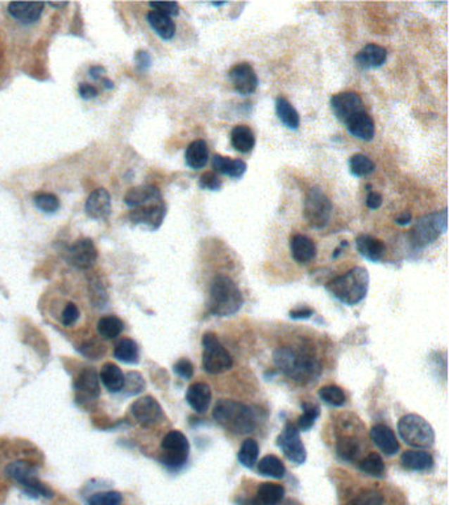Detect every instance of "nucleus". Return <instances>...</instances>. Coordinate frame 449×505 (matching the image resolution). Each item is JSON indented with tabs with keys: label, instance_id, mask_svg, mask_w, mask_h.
<instances>
[{
	"label": "nucleus",
	"instance_id": "obj_1",
	"mask_svg": "<svg viewBox=\"0 0 449 505\" xmlns=\"http://www.w3.org/2000/svg\"><path fill=\"white\" fill-rule=\"evenodd\" d=\"M273 361L277 369L299 383L315 381L322 371V364L319 359L306 347H278L273 353Z\"/></svg>",
	"mask_w": 449,
	"mask_h": 505
},
{
	"label": "nucleus",
	"instance_id": "obj_2",
	"mask_svg": "<svg viewBox=\"0 0 449 505\" xmlns=\"http://www.w3.org/2000/svg\"><path fill=\"white\" fill-rule=\"evenodd\" d=\"M244 304V298L237 284L227 275H217L211 283L208 311L216 317L237 314Z\"/></svg>",
	"mask_w": 449,
	"mask_h": 505
},
{
	"label": "nucleus",
	"instance_id": "obj_3",
	"mask_svg": "<svg viewBox=\"0 0 449 505\" xmlns=\"http://www.w3.org/2000/svg\"><path fill=\"white\" fill-rule=\"evenodd\" d=\"M326 290L340 303L356 305L367 298L369 273L364 267H355L328 282Z\"/></svg>",
	"mask_w": 449,
	"mask_h": 505
},
{
	"label": "nucleus",
	"instance_id": "obj_4",
	"mask_svg": "<svg viewBox=\"0 0 449 505\" xmlns=\"http://www.w3.org/2000/svg\"><path fill=\"white\" fill-rule=\"evenodd\" d=\"M215 421L234 435H248L255 428L253 411L240 402L222 399L214 407Z\"/></svg>",
	"mask_w": 449,
	"mask_h": 505
},
{
	"label": "nucleus",
	"instance_id": "obj_5",
	"mask_svg": "<svg viewBox=\"0 0 449 505\" xmlns=\"http://www.w3.org/2000/svg\"><path fill=\"white\" fill-rule=\"evenodd\" d=\"M398 433L403 442L412 447H429L435 442V432L426 418L419 414H406L398 423Z\"/></svg>",
	"mask_w": 449,
	"mask_h": 505
},
{
	"label": "nucleus",
	"instance_id": "obj_6",
	"mask_svg": "<svg viewBox=\"0 0 449 505\" xmlns=\"http://www.w3.org/2000/svg\"><path fill=\"white\" fill-rule=\"evenodd\" d=\"M447 231V210L424 215L412 226L410 237L417 248H426L435 243Z\"/></svg>",
	"mask_w": 449,
	"mask_h": 505
},
{
	"label": "nucleus",
	"instance_id": "obj_7",
	"mask_svg": "<svg viewBox=\"0 0 449 505\" xmlns=\"http://www.w3.org/2000/svg\"><path fill=\"white\" fill-rule=\"evenodd\" d=\"M161 447L163 454L160 456V461L166 468L178 471L186 465L190 453V444L182 432L170 430L163 437Z\"/></svg>",
	"mask_w": 449,
	"mask_h": 505
},
{
	"label": "nucleus",
	"instance_id": "obj_8",
	"mask_svg": "<svg viewBox=\"0 0 449 505\" xmlns=\"http://www.w3.org/2000/svg\"><path fill=\"white\" fill-rule=\"evenodd\" d=\"M203 345V370L208 374H222L232 369L234 359L214 333H205L202 338Z\"/></svg>",
	"mask_w": 449,
	"mask_h": 505
},
{
	"label": "nucleus",
	"instance_id": "obj_9",
	"mask_svg": "<svg viewBox=\"0 0 449 505\" xmlns=\"http://www.w3.org/2000/svg\"><path fill=\"white\" fill-rule=\"evenodd\" d=\"M6 473L13 480L20 483L28 495L33 496V497L44 496L48 499L53 497L51 488L48 485H44L37 478L36 470L30 462H24V461L12 462L7 466Z\"/></svg>",
	"mask_w": 449,
	"mask_h": 505
},
{
	"label": "nucleus",
	"instance_id": "obj_10",
	"mask_svg": "<svg viewBox=\"0 0 449 505\" xmlns=\"http://www.w3.org/2000/svg\"><path fill=\"white\" fill-rule=\"evenodd\" d=\"M332 203L319 187H312L305 199V217L311 228L323 229L329 222Z\"/></svg>",
	"mask_w": 449,
	"mask_h": 505
},
{
	"label": "nucleus",
	"instance_id": "obj_11",
	"mask_svg": "<svg viewBox=\"0 0 449 505\" xmlns=\"http://www.w3.org/2000/svg\"><path fill=\"white\" fill-rule=\"evenodd\" d=\"M277 445L284 452L286 458L296 465H303L306 462L307 452L305 445L301 440L299 429L296 425L289 423L277 438Z\"/></svg>",
	"mask_w": 449,
	"mask_h": 505
},
{
	"label": "nucleus",
	"instance_id": "obj_12",
	"mask_svg": "<svg viewBox=\"0 0 449 505\" xmlns=\"http://www.w3.org/2000/svg\"><path fill=\"white\" fill-rule=\"evenodd\" d=\"M329 104H331V110L336 116L337 120L343 124H346L352 116L358 115L360 112L365 111L362 99L356 92L335 94L331 98Z\"/></svg>",
	"mask_w": 449,
	"mask_h": 505
},
{
	"label": "nucleus",
	"instance_id": "obj_13",
	"mask_svg": "<svg viewBox=\"0 0 449 505\" xmlns=\"http://www.w3.org/2000/svg\"><path fill=\"white\" fill-rule=\"evenodd\" d=\"M66 260L80 270H89L98 260V250L90 238H81L68 249Z\"/></svg>",
	"mask_w": 449,
	"mask_h": 505
},
{
	"label": "nucleus",
	"instance_id": "obj_14",
	"mask_svg": "<svg viewBox=\"0 0 449 505\" xmlns=\"http://www.w3.org/2000/svg\"><path fill=\"white\" fill-rule=\"evenodd\" d=\"M228 77L236 92L240 95H251L257 90L258 78L253 66L248 62H240L235 65L228 72Z\"/></svg>",
	"mask_w": 449,
	"mask_h": 505
},
{
	"label": "nucleus",
	"instance_id": "obj_15",
	"mask_svg": "<svg viewBox=\"0 0 449 505\" xmlns=\"http://www.w3.org/2000/svg\"><path fill=\"white\" fill-rule=\"evenodd\" d=\"M131 412L133 417L144 426L154 425L163 417V408L152 396H144L136 400L131 405Z\"/></svg>",
	"mask_w": 449,
	"mask_h": 505
},
{
	"label": "nucleus",
	"instance_id": "obj_16",
	"mask_svg": "<svg viewBox=\"0 0 449 505\" xmlns=\"http://www.w3.org/2000/svg\"><path fill=\"white\" fill-rule=\"evenodd\" d=\"M165 216H166V205L163 202L134 208L132 212L129 213V219L133 224L145 225L152 231H156L161 226Z\"/></svg>",
	"mask_w": 449,
	"mask_h": 505
},
{
	"label": "nucleus",
	"instance_id": "obj_17",
	"mask_svg": "<svg viewBox=\"0 0 449 505\" xmlns=\"http://www.w3.org/2000/svg\"><path fill=\"white\" fill-rule=\"evenodd\" d=\"M161 202H163L161 191L156 186H151V184L133 187L124 196V203L129 208H140V207L152 205V204Z\"/></svg>",
	"mask_w": 449,
	"mask_h": 505
},
{
	"label": "nucleus",
	"instance_id": "obj_18",
	"mask_svg": "<svg viewBox=\"0 0 449 505\" xmlns=\"http://www.w3.org/2000/svg\"><path fill=\"white\" fill-rule=\"evenodd\" d=\"M84 211L91 219H106L111 212V195L104 188H98L90 193L84 203Z\"/></svg>",
	"mask_w": 449,
	"mask_h": 505
},
{
	"label": "nucleus",
	"instance_id": "obj_19",
	"mask_svg": "<svg viewBox=\"0 0 449 505\" xmlns=\"http://www.w3.org/2000/svg\"><path fill=\"white\" fill-rule=\"evenodd\" d=\"M370 438L373 444L386 455H396L399 452V442L396 433L384 424L374 425L370 429Z\"/></svg>",
	"mask_w": 449,
	"mask_h": 505
},
{
	"label": "nucleus",
	"instance_id": "obj_20",
	"mask_svg": "<svg viewBox=\"0 0 449 505\" xmlns=\"http://www.w3.org/2000/svg\"><path fill=\"white\" fill-rule=\"evenodd\" d=\"M388 60V51L376 44H367L355 56V61L361 69H377Z\"/></svg>",
	"mask_w": 449,
	"mask_h": 505
},
{
	"label": "nucleus",
	"instance_id": "obj_21",
	"mask_svg": "<svg viewBox=\"0 0 449 505\" xmlns=\"http://www.w3.org/2000/svg\"><path fill=\"white\" fill-rule=\"evenodd\" d=\"M44 3H27V1H12L8 4V12L13 19L23 24H33L40 20L44 12Z\"/></svg>",
	"mask_w": 449,
	"mask_h": 505
},
{
	"label": "nucleus",
	"instance_id": "obj_22",
	"mask_svg": "<svg viewBox=\"0 0 449 505\" xmlns=\"http://www.w3.org/2000/svg\"><path fill=\"white\" fill-rule=\"evenodd\" d=\"M347 129L353 137L362 141H372L376 134V125L373 119L367 115V112H360L358 115L352 116L347 122Z\"/></svg>",
	"mask_w": 449,
	"mask_h": 505
},
{
	"label": "nucleus",
	"instance_id": "obj_23",
	"mask_svg": "<svg viewBox=\"0 0 449 505\" xmlns=\"http://www.w3.org/2000/svg\"><path fill=\"white\" fill-rule=\"evenodd\" d=\"M74 387H75L80 397L96 399L101 394L98 373L92 367L82 370L81 374L78 375L75 379Z\"/></svg>",
	"mask_w": 449,
	"mask_h": 505
},
{
	"label": "nucleus",
	"instance_id": "obj_24",
	"mask_svg": "<svg viewBox=\"0 0 449 505\" xmlns=\"http://www.w3.org/2000/svg\"><path fill=\"white\" fill-rule=\"evenodd\" d=\"M213 392L210 385L205 383L191 384L186 392V402L196 414H204L211 403Z\"/></svg>",
	"mask_w": 449,
	"mask_h": 505
},
{
	"label": "nucleus",
	"instance_id": "obj_25",
	"mask_svg": "<svg viewBox=\"0 0 449 505\" xmlns=\"http://www.w3.org/2000/svg\"><path fill=\"white\" fill-rule=\"evenodd\" d=\"M291 255L298 263H307L317 257V245L303 234H296L290 238Z\"/></svg>",
	"mask_w": 449,
	"mask_h": 505
},
{
	"label": "nucleus",
	"instance_id": "obj_26",
	"mask_svg": "<svg viewBox=\"0 0 449 505\" xmlns=\"http://www.w3.org/2000/svg\"><path fill=\"white\" fill-rule=\"evenodd\" d=\"M358 252L372 262H379L385 254V243L369 234H360L356 238Z\"/></svg>",
	"mask_w": 449,
	"mask_h": 505
},
{
	"label": "nucleus",
	"instance_id": "obj_27",
	"mask_svg": "<svg viewBox=\"0 0 449 505\" xmlns=\"http://www.w3.org/2000/svg\"><path fill=\"white\" fill-rule=\"evenodd\" d=\"M215 172H220L234 179H240L246 172V163L241 160H232L222 154H215L213 158Z\"/></svg>",
	"mask_w": 449,
	"mask_h": 505
},
{
	"label": "nucleus",
	"instance_id": "obj_28",
	"mask_svg": "<svg viewBox=\"0 0 449 505\" xmlns=\"http://www.w3.org/2000/svg\"><path fill=\"white\" fill-rule=\"evenodd\" d=\"M208 146L203 140H195L191 142L186 153H184V162L193 170H201L208 162Z\"/></svg>",
	"mask_w": 449,
	"mask_h": 505
},
{
	"label": "nucleus",
	"instance_id": "obj_29",
	"mask_svg": "<svg viewBox=\"0 0 449 505\" xmlns=\"http://www.w3.org/2000/svg\"><path fill=\"white\" fill-rule=\"evenodd\" d=\"M400 464L410 471H426L434 466V458L429 452L406 450L400 456Z\"/></svg>",
	"mask_w": 449,
	"mask_h": 505
},
{
	"label": "nucleus",
	"instance_id": "obj_30",
	"mask_svg": "<svg viewBox=\"0 0 449 505\" xmlns=\"http://www.w3.org/2000/svg\"><path fill=\"white\" fill-rule=\"evenodd\" d=\"M231 143L237 152L251 153L255 145V136L248 125H237L231 132Z\"/></svg>",
	"mask_w": 449,
	"mask_h": 505
},
{
	"label": "nucleus",
	"instance_id": "obj_31",
	"mask_svg": "<svg viewBox=\"0 0 449 505\" xmlns=\"http://www.w3.org/2000/svg\"><path fill=\"white\" fill-rule=\"evenodd\" d=\"M276 112L279 122L285 125L286 128L296 131L301 124L299 113L294 108V106L284 96H278L276 101Z\"/></svg>",
	"mask_w": 449,
	"mask_h": 505
},
{
	"label": "nucleus",
	"instance_id": "obj_32",
	"mask_svg": "<svg viewBox=\"0 0 449 505\" xmlns=\"http://www.w3.org/2000/svg\"><path fill=\"white\" fill-rule=\"evenodd\" d=\"M146 20L149 23V25L163 40H172L175 34V24L172 20V18L165 16L163 13L158 12H149L146 15Z\"/></svg>",
	"mask_w": 449,
	"mask_h": 505
},
{
	"label": "nucleus",
	"instance_id": "obj_33",
	"mask_svg": "<svg viewBox=\"0 0 449 505\" xmlns=\"http://www.w3.org/2000/svg\"><path fill=\"white\" fill-rule=\"evenodd\" d=\"M284 497H285V488L282 485L265 482V483H261L257 488L255 504L276 505Z\"/></svg>",
	"mask_w": 449,
	"mask_h": 505
},
{
	"label": "nucleus",
	"instance_id": "obj_34",
	"mask_svg": "<svg viewBox=\"0 0 449 505\" xmlns=\"http://www.w3.org/2000/svg\"><path fill=\"white\" fill-rule=\"evenodd\" d=\"M101 381L110 392H120L124 388L125 376L122 369L115 364H106L101 370Z\"/></svg>",
	"mask_w": 449,
	"mask_h": 505
},
{
	"label": "nucleus",
	"instance_id": "obj_35",
	"mask_svg": "<svg viewBox=\"0 0 449 505\" xmlns=\"http://www.w3.org/2000/svg\"><path fill=\"white\" fill-rule=\"evenodd\" d=\"M113 357L124 364H136L139 362V346L131 338H122L115 346Z\"/></svg>",
	"mask_w": 449,
	"mask_h": 505
},
{
	"label": "nucleus",
	"instance_id": "obj_36",
	"mask_svg": "<svg viewBox=\"0 0 449 505\" xmlns=\"http://www.w3.org/2000/svg\"><path fill=\"white\" fill-rule=\"evenodd\" d=\"M258 473L264 476L281 479L285 476L286 467L276 455H266L258 462Z\"/></svg>",
	"mask_w": 449,
	"mask_h": 505
},
{
	"label": "nucleus",
	"instance_id": "obj_37",
	"mask_svg": "<svg viewBox=\"0 0 449 505\" xmlns=\"http://www.w3.org/2000/svg\"><path fill=\"white\" fill-rule=\"evenodd\" d=\"M96 329L104 338L113 340V338H116L119 334L122 333V329H124V324L118 316L110 314V316H104L98 321Z\"/></svg>",
	"mask_w": 449,
	"mask_h": 505
},
{
	"label": "nucleus",
	"instance_id": "obj_38",
	"mask_svg": "<svg viewBox=\"0 0 449 505\" xmlns=\"http://www.w3.org/2000/svg\"><path fill=\"white\" fill-rule=\"evenodd\" d=\"M258 454H260V447L257 441L253 438H246L237 453V459L244 467L252 468L257 464Z\"/></svg>",
	"mask_w": 449,
	"mask_h": 505
},
{
	"label": "nucleus",
	"instance_id": "obj_39",
	"mask_svg": "<svg viewBox=\"0 0 449 505\" xmlns=\"http://www.w3.org/2000/svg\"><path fill=\"white\" fill-rule=\"evenodd\" d=\"M336 452L337 455L343 461L352 462V461H355V458L360 453V445H358L356 438L346 435V437H341V438L337 440Z\"/></svg>",
	"mask_w": 449,
	"mask_h": 505
},
{
	"label": "nucleus",
	"instance_id": "obj_40",
	"mask_svg": "<svg viewBox=\"0 0 449 505\" xmlns=\"http://www.w3.org/2000/svg\"><path fill=\"white\" fill-rule=\"evenodd\" d=\"M376 166L374 162L372 161L365 154H355L349 160V170L355 177H365L374 172Z\"/></svg>",
	"mask_w": 449,
	"mask_h": 505
},
{
	"label": "nucleus",
	"instance_id": "obj_41",
	"mask_svg": "<svg viewBox=\"0 0 449 505\" xmlns=\"http://www.w3.org/2000/svg\"><path fill=\"white\" fill-rule=\"evenodd\" d=\"M360 470L365 474L370 475V476H377L381 478L382 475L385 474V464H384V459L381 458V455L377 453H370L367 455L361 462H360Z\"/></svg>",
	"mask_w": 449,
	"mask_h": 505
},
{
	"label": "nucleus",
	"instance_id": "obj_42",
	"mask_svg": "<svg viewBox=\"0 0 449 505\" xmlns=\"http://www.w3.org/2000/svg\"><path fill=\"white\" fill-rule=\"evenodd\" d=\"M319 396L323 402H326L327 404L334 405V407H341L346 403L347 397L343 391V388H340L339 385H324L319 390Z\"/></svg>",
	"mask_w": 449,
	"mask_h": 505
},
{
	"label": "nucleus",
	"instance_id": "obj_43",
	"mask_svg": "<svg viewBox=\"0 0 449 505\" xmlns=\"http://www.w3.org/2000/svg\"><path fill=\"white\" fill-rule=\"evenodd\" d=\"M34 205L44 213H56L60 208V200L56 195L48 193V192H42L34 196L33 199Z\"/></svg>",
	"mask_w": 449,
	"mask_h": 505
},
{
	"label": "nucleus",
	"instance_id": "obj_44",
	"mask_svg": "<svg viewBox=\"0 0 449 505\" xmlns=\"http://www.w3.org/2000/svg\"><path fill=\"white\" fill-rule=\"evenodd\" d=\"M303 414L298 418V429L302 432L310 430L320 414V409L317 405L303 404Z\"/></svg>",
	"mask_w": 449,
	"mask_h": 505
},
{
	"label": "nucleus",
	"instance_id": "obj_45",
	"mask_svg": "<svg viewBox=\"0 0 449 505\" xmlns=\"http://www.w3.org/2000/svg\"><path fill=\"white\" fill-rule=\"evenodd\" d=\"M122 495L116 491L98 492L89 497L87 505H119L122 503Z\"/></svg>",
	"mask_w": 449,
	"mask_h": 505
},
{
	"label": "nucleus",
	"instance_id": "obj_46",
	"mask_svg": "<svg viewBox=\"0 0 449 505\" xmlns=\"http://www.w3.org/2000/svg\"><path fill=\"white\" fill-rule=\"evenodd\" d=\"M385 500L384 496L381 495L377 491H372L367 490L361 494H358L356 497H353L347 505H384Z\"/></svg>",
	"mask_w": 449,
	"mask_h": 505
},
{
	"label": "nucleus",
	"instance_id": "obj_47",
	"mask_svg": "<svg viewBox=\"0 0 449 505\" xmlns=\"http://www.w3.org/2000/svg\"><path fill=\"white\" fill-rule=\"evenodd\" d=\"M124 388H127V394L128 395L140 394L145 388V381H144L141 374L133 373V371L128 373L127 378H125Z\"/></svg>",
	"mask_w": 449,
	"mask_h": 505
},
{
	"label": "nucleus",
	"instance_id": "obj_48",
	"mask_svg": "<svg viewBox=\"0 0 449 505\" xmlns=\"http://www.w3.org/2000/svg\"><path fill=\"white\" fill-rule=\"evenodd\" d=\"M149 7H152L154 12L163 13L169 18L179 15V4L175 1H152L149 3Z\"/></svg>",
	"mask_w": 449,
	"mask_h": 505
},
{
	"label": "nucleus",
	"instance_id": "obj_49",
	"mask_svg": "<svg viewBox=\"0 0 449 505\" xmlns=\"http://www.w3.org/2000/svg\"><path fill=\"white\" fill-rule=\"evenodd\" d=\"M223 186L222 179L213 172H204L199 179V187L208 191H219Z\"/></svg>",
	"mask_w": 449,
	"mask_h": 505
},
{
	"label": "nucleus",
	"instance_id": "obj_50",
	"mask_svg": "<svg viewBox=\"0 0 449 505\" xmlns=\"http://www.w3.org/2000/svg\"><path fill=\"white\" fill-rule=\"evenodd\" d=\"M173 370L175 374L181 376L182 379H186V381L191 379L193 375H194V366L186 358L179 359L177 364H174Z\"/></svg>",
	"mask_w": 449,
	"mask_h": 505
},
{
	"label": "nucleus",
	"instance_id": "obj_51",
	"mask_svg": "<svg viewBox=\"0 0 449 505\" xmlns=\"http://www.w3.org/2000/svg\"><path fill=\"white\" fill-rule=\"evenodd\" d=\"M78 319H80V309H78V307L74 303L68 304V305L65 307L63 312H62V323H63V325L70 326V325L75 323Z\"/></svg>",
	"mask_w": 449,
	"mask_h": 505
},
{
	"label": "nucleus",
	"instance_id": "obj_52",
	"mask_svg": "<svg viewBox=\"0 0 449 505\" xmlns=\"http://www.w3.org/2000/svg\"><path fill=\"white\" fill-rule=\"evenodd\" d=\"M78 92H80L82 99H86V101L94 99L98 96V90L89 83H81L78 87Z\"/></svg>",
	"mask_w": 449,
	"mask_h": 505
},
{
	"label": "nucleus",
	"instance_id": "obj_53",
	"mask_svg": "<svg viewBox=\"0 0 449 505\" xmlns=\"http://www.w3.org/2000/svg\"><path fill=\"white\" fill-rule=\"evenodd\" d=\"M134 58H136V63H137V66H139L141 70H145V69H148V68L151 66L152 58H151V56H149V53H148V51H137V53H136V56H134Z\"/></svg>",
	"mask_w": 449,
	"mask_h": 505
},
{
	"label": "nucleus",
	"instance_id": "obj_54",
	"mask_svg": "<svg viewBox=\"0 0 449 505\" xmlns=\"http://www.w3.org/2000/svg\"><path fill=\"white\" fill-rule=\"evenodd\" d=\"M367 205L370 210H378L382 205V195L378 193V192H369L367 198Z\"/></svg>",
	"mask_w": 449,
	"mask_h": 505
},
{
	"label": "nucleus",
	"instance_id": "obj_55",
	"mask_svg": "<svg viewBox=\"0 0 449 505\" xmlns=\"http://www.w3.org/2000/svg\"><path fill=\"white\" fill-rule=\"evenodd\" d=\"M290 314L291 319L301 320V319H310V317L314 314V311H312L311 308L303 307V308H298V309H294V311H290V314Z\"/></svg>",
	"mask_w": 449,
	"mask_h": 505
},
{
	"label": "nucleus",
	"instance_id": "obj_56",
	"mask_svg": "<svg viewBox=\"0 0 449 505\" xmlns=\"http://www.w3.org/2000/svg\"><path fill=\"white\" fill-rule=\"evenodd\" d=\"M89 74L91 77L92 79L95 81H101L103 78V75L106 74V69L102 66H92L91 69L89 70Z\"/></svg>",
	"mask_w": 449,
	"mask_h": 505
},
{
	"label": "nucleus",
	"instance_id": "obj_57",
	"mask_svg": "<svg viewBox=\"0 0 449 505\" xmlns=\"http://www.w3.org/2000/svg\"><path fill=\"white\" fill-rule=\"evenodd\" d=\"M411 220H412V216H411V213L410 212H403L400 213L399 216H397L396 217V222L398 224V225H408L410 222H411Z\"/></svg>",
	"mask_w": 449,
	"mask_h": 505
},
{
	"label": "nucleus",
	"instance_id": "obj_58",
	"mask_svg": "<svg viewBox=\"0 0 449 505\" xmlns=\"http://www.w3.org/2000/svg\"><path fill=\"white\" fill-rule=\"evenodd\" d=\"M49 6L54 7V8H62V7H66L68 3H49Z\"/></svg>",
	"mask_w": 449,
	"mask_h": 505
},
{
	"label": "nucleus",
	"instance_id": "obj_59",
	"mask_svg": "<svg viewBox=\"0 0 449 505\" xmlns=\"http://www.w3.org/2000/svg\"><path fill=\"white\" fill-rule=\"evenodd\" d=\"M103 83H104V86L107 87V89H113V82L110 81V79H102Z\"/></svg>",
	"mask_w": 449,
	"mask_h": 505
},
{
	"label": "nucleus",
	"instance_id": "obj_60",
	"mask_svg": "<svg viewBox=\"0 0 449 505\" xmlns=\"http://www.w3.org/2000/svg\"><path fill=\"white\" fill-rule=\"evenodd\" d=\"M214 7H222V6H225L227 3H211Z\"/></svg>",
	"mask_w": 449,
	"mask_h": 505
}]
</instances>
